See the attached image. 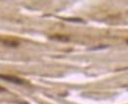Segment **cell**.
Listing matches in <instances>:
<instances>
[{
	"mask_svg": "<svg viewBox=\"0 0 128 104\" xmlns=\"http://www.w3.org/2000/svg\"><path fill=\"white\" fill-rule=\"evenodd\" d=\"M4 44L7 45V46H12V47H14V46H17L19 43H18V42H12V41H5Z\"/></svg>",
	"mask_w": 128,
	"mask_h": 104,
	"instance_id": "3",
	"label": "cell"
},
{
	"mask_svg": "<svg viewBox=\"0 0 128 104\" xmlns=\"http://www.w3.org/2000/svg\"><path fill=\"white\" fill-rule=\"evenodd\" d=\"M0 79L4 80V81H7V82H10V83H13V84H16V85H23L24 82L16 77H13V76H7V75H0Z\"/></svg>",
	"mask_w": 128,
	"mask_h": 104,
	"instance_id": "1",
	"label": "cell"
},
{
	"mask_svg": "<svg viewBox=\"0 0 128 104\" xmlns=\"http://www.w3.org/2000/svg\"><path fill=\"white\" fill-rule=\"evenodd\" d=\"M50 39H56V40H60V41H68L69 38L66 36H60V35H55V36H51Z\"/></svg>",
	"mask_w": 128,
	"mask_h": 104,
	"instance_id": "2",
	"label": "cell"
},
{
	"mask_svg": "<svg viewBox=\"0 0 128 104\" xmlns=\"http://www.w3.org/2000/svg\"><path fill=\"white\" fill-rule=\"evenodd\" d=\"M0 91H5V89H3V88L0 87Z\"/></svg>",
	"mask_w": 128,
	"mask_h": 104,
	"instance_id": "4",
	"label": "cell"
}]
</instances>
